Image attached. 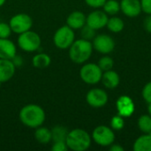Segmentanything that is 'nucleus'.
<instances>
[{
    "mask_svg": "<svg viewBox=\"0 0 151 151\" xmlns=\"http://www.w3.org/2000/svg\"><path fill=\"white\" fill-rule=\"evenodd\" d=\"M17 54L16 44L9 38H0V58L12 59Z\"/></svg>",
    "mask_w": 151,
    "mask_h": 151,
    "instance_id": "obj_15",
    "label": "nucleus"
},
{
    "mask_svg": "<svg viewBox=\"0 0 151 151\" xmlns=\"http://www.w3.org/2000/svg\"><path fill=\"white\" fill-rule=\"evenodd\" d=\"M92 142L91 135L81 128H74L68 132L65 139L68 150L73 151L87 150Z\"/></svg>",
    "mask_w": 151,
    "mask_h": 151,
    "instance_id": "obj_3",
    "label": "nucleus"
},
{
    "mask_svg": "<svg viewBox=\"0 0 151 151\" xmlns=\"http://www.w3.org/2000/svg\"><path fill=\"white\" fill-rule=\"evenodd\" d=\"M104 12L109 15H115L120 11V4L116 0H106L104 6Z\"/></svg>",
    "mask_w": 151,
    "mask_h": 151,
    "instance_id": "obj_23",
    "label": "nucleus"
},
{
    "mask_svg": "<svg viewBox=\"0 0 151 151\" xmlns=\"http://www.w3.org/2000/svg\"><path fill=\"white\" fill-rule=\"evenodd\" d=\"M103 71L97 64L88 63L81 66L80 70V77L83 82L88 85H95L101 81Z\"/></svg>",
    "mask_w": 151,
    "mask_h": 151,
    "instance_id": "obj_6",
    "label": "nucleus"
},
{
    "mask_svg": "<svg viewBox=\"0 0 151 151\" xmlns=\"http://www.w3.org/2000/svg\"><path fill=\"white\" fill-rule=\"evenodd\" d=\"M106 0H85V3L92 8L103 7Z\"/></svg>",
    "mask_w": 151,
    "mask_h": 151,
    "instance_id": "obj_31",
    "label": "nucleus"
},
{
    "mask_svg": "<svg viewBox=\"0 0 151 151\" xmlns=\"http://www.w3.org/2000/svg\"><path fill=\"white\" fill-rule=\"evenodd\" d=\"M69 58L75 64H84L87 62L93 52V45L90 41L83 38L75 40L70 46Z\"/></svg>",
    "mask_w": 151,
    "mask_h": 151,
    "instance_id": "obj_2",
    "label": "nucleus"
},
{
    "mask_svg": "<svg viewBox=\"0 0 151 151\" xmlns=\"http://www.w3.org/2000/svg\"><path fill=\"white\" fill-rule=\"evenodd\" d=\"M142 10L147 14H151V0H141Z\"/></svg>",
    "mask_w": 151,
    "mask_h": 151,
    "instance_id": "obj_32",
    "label": "nucleus"
},
{
    "mask_svg": "<svg viewBox=\"0 0 151 151\" xmlns=\"http://www.w3.org/2000/svg\"><path fill=\"white\" fill-rule=\"evenodd\" d=\"M138 127L142 133L150 134L151 132L150 115H142L138 119Z\"/></svg>",
    "mask_w": 151,
    "mask_h": 151,
    "instance_id": "obj_24",
    "label": "nucleus"
},
{
    "mask_svg": "<svg viewBox=\"0 0 151 151\" xmlns=\"http://www.w3.org/2000/svg\"><path fill=\"white\" fill-rule=\"evenodd\" d=\"M106 27L112 33H119L124 28V21L119 17H111L108 19Z\"/></svg>",
    "mask_w": 151,
    "mask_h": 151,
    "instance_id": "obj_22",
    "label": "nucleus"
},
{
    "mask_svg": "<svg viewBox=\"0 0 151 151\" xmlns=\"http://www.w3.org/2000/svg\"><path fill=\"white\" fill-rule=\"evenodd\" d=\"M6 0H0V7H2L4 4H5Z\"/></svg>",
    "mask_w": 151,
    "mask_h": 151,
    "instance_id": "obj_36",
    "label": "nucleus"
},
{
    "mask_svg": "<svg viewBox=\"0 0 151 151\" xmlns=\"http://www.w3.org/2000/svg\"><path fill=\"white\" fill-rule=\"evenodd\" d=\"M86 101L93 108L104 106L108 102V95L102 88H92L86 95Z\"/></svg>",
    "mask_w": 151,
    "mask_h": 151,
    "instance_id": "obj_10",
    "label": "nucleus"
},
{
    "mask_svg": "<svg viewBox=\"0 0 151 151\" xmlns=\"http://www.w3.org/2000/svg\"><path fill=\"white\" fill-rule=\"evenodd\" d=\"M51 64V58L44 52L35 54L32 58V65L37 69H45Z\"/></svg>",
    "mask_w": 151,
    "mask_h": 151,
    "instance_id": "obj_19",
    "label": "nucleus"
},
{
    "mask_svg": "<svg viewBox=\"0 0 151 151\" xmlns=\"http://www.w3.org/2000/svg\"><path fill=\"white\" fill-rule=\"evenodd\" d=\"M12 61V63L14 64V65H15V67L17 68V67H20V66H22L23 65V63H24V61H23V58L22 57H20V56H19V55H15L14 57H13V58L12 59H11Z\"/></svg>",
    "mask_w": 151,
    "mask_h": 151,
    "instance_id": "obj_33",
    "label": "nucleus"
},
{
    "mask_svg": "<svg viewBox=\"0 0 151 151\" xmlns=\"http://www.w3.org/2000/svg\"><path fill=\"white\" fill-rule=\"evenodd\" d=\"M111 151H123L124 149L119 145V144H113L111 148H110Z\"/></svg>",
    "mask_w": 151,
    "mask_h": 151,
    "instance_id": "obj_35",
    "label": "nucleus"
},
{
    "mask_svg": "<svg viewBox=\"0 0 151 151\" xmlns=\"http://www.w3.org/2000/svg\"><path fill=\"white\" fill-rule=\"evenodd\" d=\"M117 109L119 115H120L123 118H128L130 117L134 111V104L127 96H120L117 101Z\"/></svg>",
    "mask_w": 151,
    "mask_h": 151,
    "instance_id": "obj_12",
    "label": "nucleus"
},
{
    "mask_svg": "<svg viewBox=\"0 0 151 151\" xmlns=\"http://www.w3.org/2000/svg\"><path fill=\"white\" fill-rule=\"evenodd\" d=\"M35 139L37 142L40 144H48L50 142H52V136H51V130L49 129L46 127L41 126L35 128V134H34Z\"/></svg>",
    "mask_w": 151,
    "mask_h": 151,
    "instance_id": "obj_18",
    "label": "nucleus"
},
{
    "mask_svg": "<svg viewBox=\"0 0 151 151\" xmlns=\"http://www.w3.org/2000/svg\"><path fill=\"white\" fill-rule=\"evenodd\" d=\"M19 121L27 127L35 129L43 125L46 113L43 108L38 104H29L23 106L19 112Z\"/></svg>",
    "mask_w": 151,
    "mask_h": 151,
    "instance_id": "obj_1",
    "label": "nucleus"
},
{
    "mask_svg": "<svg viewBox=\"0 0 151 151\" xmlns=\"http://www.w3.org/2000/svg\"><path fill=\"white\" fill-rule=\"evenodd\" d=\"M108 14L104 12V11L100 10H96L90 12L87 16V20L86 24L92 27L95 30L101 29L104 27H106L107 22H108Z\"/></svg>",
    "mask_w": 151,
    "mask_h": 151,
    "instance_id": "obj_11",
    "label": "nucleus"
},
{
    "mask_svg": "<svg viewBox=\"0 0 151 151\" xmlns=\"http://www.w3.org/2000/svg\"><path fill=\"white\" fill-rule=\"evenodd\" d=\"M51 130L52 142H65L69 130L63 126H55Z\"/></svg>",
    "mask_w": 151,
    "mask_h": 151,
    "instance_id": "obj_21",
    "label": "nucleus"
},
{
    "mask_svg": "<svg viewBox=\"0 0 151 151\" xmlns=\"http://www.w3.org/2000/svg\"><path fill=\"white\" fill-rule=\"evenodd\" d=\"M52 151H67L68 147L65 142H54L51 146Z\"/></svg>",
    "mask_w": 151,
    "mask_h": 151,
    "instance_id": "obj_30",
    "label": "nucleus"
},
{
    "mask_svg": "<svg viewBox=\"0 0 151 151\" xmlns=\"http://www.w3.org/2000/svg\"><path fill=\"white\" fill-rule=\"evenodd\" d=\"M142 97L148 104L151 103V81L144 86L142 89Z\"/></svg>",
    "mask_w": 151,
    "mask_h": 151,
    "instance_id": "obj_29",
    "label": "nucleus"
},
{
    "mask_svg": "<svg viewBox=\"0 0 151 151\" xmlns=\"http://www.w3.org/2000/svg\"><path fill=\"white\" fill-rule=\"evenodd\" d=\"M148 111H149V113H150V116H151V103H150V104H149Z\"/></svg>",
    "mask_w": 151,
    "mask_h": 151,
    "instance_id": "obj_37",
    "label": "nucleus"
},
{
    "mask_svg": "<svg viewBox=\"0 0 151 151\" xmlns=\"http://www.w3.org/2000/svg\"><path fill=\"white\" fill-rule=\"evenodd\" d=\"M120 10L122 12L130 18L138 16L142 10V4L140 0H121Z\"/></svg>",
    "mask_w": 151,
    "mask_h": 151,
    "instance_id": "obj_13",
    "label": "nucleus"
},
{
    "mask_svg": "<svg viewBox=\"0 0 151 151\" xmlns=\"http://www.w3.org/2000/svg\"><path fill=\"white\" fill-rule=\"evenodd\" d=\"M75 41L74 30L67 25L58 27L53 35L54 45L60 50H67Z\"/></svg>",
    "mask_w": 151,
    "mask_h": 151,
    "instance_id": "obj_5",
    "label": "nucleus"
},
{
    "mask_svg": "<svg viewBox=\"0 0 151 151\" xmlns=\"http://www.w3.org/2000/svg\"><path fill=\"white\" fill-rule=\"evenodd\" d=\"M93 49L101 54H109L115 48V42L108 35H99L95 36L92 42Z\"/></svg>",
    "mask_w": 151,
    "mask_h": 151,
    "instance_id": "obj_9",
    "label": "nucleus"
},
{
    "mask_svg": "<svg viewBox=\"0 0 151 151\" xmlns=\"http://www.w3.org/2000/svg\"><path fill=\"white\" fill-rule=\"evenodd\" d=\"M143 26H144L145 30L148 33L151 34V14H149V16L146 17V19H144V22H143Z\"/></svg>",
    "mask_w": 151,
    "mask_h": 151,
    "instance_id": "obj_34",
    "label": "nucleus"
},
{
    "mask_svg": "<svg viewBox=\"0 0 151 151\" xmlns=\"http://www.w3.org/2000/svg\"><path fill=\"white\" fill-rule=\"evenodd\" d=\"M87 16L80 11H74L71 12L66 18V25L73 30L81 29L86 25Z\"/></svg>",
    "mask_w": 151,
    "mask_h": 151,
    "instance_id": "obj_16",
    "label": "nucleus"
},
{
    "mask_svg": "<svg viewBox=\"0 0 151 151\" xmlns=\"http://www.w3.org/2000/svg\"><path fill=\"white\" fill-rule=\"evenodd\" d=\"M81 38L88 40V41H91L96 36V30L86 24L81 28Z\"/></svg>",
    "mask_w": 151,
    "mask_h": 151,
    "instance_id": "obj_26",
    "label": "nucleus"
},
{
    "mask_svg": "<svg viewBox=\"0 0 151 151\" xmlns=\"http://www.w3.org/2000/svg\"><path fill=\"white\" fill-rule=\"evenodd\" d=\"M92 140L102 147H108L113 144L115 141V134L112 128L106 126H99L92 132Z\"/></svg>",
    "mask_w": 151,
    "mask_h": 151,
    "instance_id": "obj_7",
    "label": "nucleus"
},
{
    "mask_svg": "<svg viewBox=\"0 0 151 151\" xmlns=\"http://www.w3.org/2000/svg\"><path fill=\"white\" fill-rule=\"evenodd\" d=\"M97 65H99V67L101 68V70L103 72H106V71H109V70L112 69L114 62H113L111 58H110L108 56H104V57H103V58H101L99 59Z\"/></svg>",
    "mask_w": 151,
    "mask_h": 151,
    "instance_id": "obj_25",
    "label": "nucleus"
},
{
    "mask_svg": "<svg viewBox=\"0 0 151 151\" xmlns=\"http://www.w3.org/2000/svg\"><path fill=\"white\" fill-rule=\"evenodd\" d=\"M124 118L121 117L120 115H117V116H114L112 119H111V127L112 129L114 130H121L123 127H124Z\"/></svg>",
    "mask_w": 151,
    "mask_h": 151,
    "instance_id": "obj_27",
    "label": "nucleus"
},
{
    "mask_svg": "<svg viewBox=\"0 0 151 151\" xmlns=\"http://www.w3.org/2000/svg\"><path fill=\"white\" fill-rule=\"evenodd\" d=\"M12 31L9 23L0 22V38H9Z\"/></svg>",
    "mask_w": 151,
    "mask_h": 151,
    "instance_id": "obj_28",
    "label": "nucleus"
},
{
    "mask_svg": "<svg viewBox=\"0 0 151 151\" xmlns=\"http://www.w3.org/2000/svg\"><path fill=\"white\" fill-rule=\"evenodd\" d=\"M17 44L25 52H35L40 49L42 39L37 33L30 29L19 35Z\"/></svg>",
    "mask_w": 151,
    "mask_h": 151,
    "instance_id": "obj_4",
    "label": "nucleus"
},
{
    "mask_svg": "<svg viewBox=\"0 0 151 151\" xmlns=\"http://www.w3.org/2000/svg\"><path fill=\"white\" fill-rule=\"evenodd\" d=\"M16 67L11 59L0 58V84L9 81L15 74Z\"/></svg>",
    "mask_w": 151,
    "mask_h": 151,
    "instance_id": "obj_14",
    "label": "nucleus"
},
{
    "mask_svg": "<svg viewBox=\"0 0 151 151\" xmlns=\"http://www.w3.org/2000/svg\"><path fill=\"white\" fill-rule=\"evenodd\" d=\"M134 151H151V135L144 134L140 136L134 143Z\"/></svg>",
    "mask_w": 151,
    "mask_h": 151,
    "instance_id": "obj_20",
    "label": "nucleus"
},
{
    "mask_svg": "<svg viewBox=\"0 0 151 151\" xmlns=\"http://www.w3.org/2000/svg\"><path fill=\"white\" fill-rule=\"evenodd\" d=\"M119 74L112 70H109L103 73V76L101 81L103 82L104 86L107 88L113 89L117 88L119 84Z\"/></svg>",
    "mask_w": 151,
    "mask_h": 151,
    "instance_id": "obj_17",
    "label": "nucleus"
},
{
    "mask_svg": "<svg viewBox=\"0 0 151 151\" xmlns=\"http://www.w3.org/2000/svg\"><path fill=\"white\" fill-rule=\"evenodd\" d=\"M9 25L12 33L19 35L31 29L33 19L31 16L27 13H17L10 19Z\"/></svg>",
    "mask_w": 151,
    "mask_h": 151,
    "instance_id": "obj_8",
    "label": "nucleus"
}]
</instances>
